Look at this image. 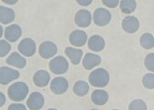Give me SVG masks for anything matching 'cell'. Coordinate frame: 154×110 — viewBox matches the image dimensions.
<instances>
[{"instance_id": "44dd1931", "label": "cell", "mask_w": 154, "mask_h": 110, "mask_svg": "<svg viewBox=\"0 0 154 110\" xmlns=\"http://www.w3.org/2000/svg\"><path fill=\"white\" fill-rule=\"evenodd\" d=\"M89 91V86L85 81H77L73 86V92L78 96H84Z\"/></svg>"}, {"instance_id": "ac0fdd59", "label": "cell", "mask_w": 154, "mask_h": 110, "mask_svg": "<svg viewBox=\"0 0 154 110\" xmlns=\"http://www.w3.org/2000/svg\"><path fill=\"white\" fill-rule=\"evenodd\" d=\"M65 53L73 64L78 65L81 62V58L83 55V51L81 50L75 49L72 47H68L65 49Z\"/></svg>"}, {"instance_id": "f546056e", "label": "cell", "mask_w": 154, "mask_h": 110, "mask_svg": "<svg viewBox=\"0 0 154 110\" xmlns=\"http://www.w3.org/2000/svg\"><path fill=\"white\" fill-rule=\"evenodd\" d=\"M77 3L79 4V5H80V6H84V7H87V6H88V5H90L91 3H92V1L91 0H87V1H80V0H77Z\"/></svg>"}, {"instance_id": "7a4b0ae2", "label": "cell", "mask_w": 154, "mask_h": 110, "mask_svg": "<svg viewBox=\"0 0 154 110\" xmlns=\"http://www.w3.org/2000/svg\"><path fill=\"white\" fill-rule=\"evenodd\" d=\"M28 94V86L23 82H17L9 86L8 90V97L16 102L23 101Z\"/></svg>"}, {"instance_id": "5bb4252c", "label": "cell", "mask_w": 154, "mask_h": 110, "mask_svg": "<svg viewBox=\"0 0 154 110\" xmlns=\"http://www.w3.org/2000/svg\"><path fill=\"white\" fill-rule=\"evenodd\" d=\"M100 63H101V58L100 55L88 52L85 55L82 64L86 70H90L92 68H94L95 66H98L99 64H100Z\"/></svg>"}, {"instance_id": "484cf974", "label": "cell", "mask_w": 154, "mask_h": 110, "mask_svg": "<svg viewBox=\"0 0 154 110\" xmlns=\"http://www.w3.org/2000/svg\"><path fill=\"white\" fill-rule=\"evenodd\" d=\"M10 50H11V45L7 40H1V41H0V56L5 57L7 54H8Z\"/></svg>"}, {"instance_id": "3957f363", "label": "cell", "mask_w": 154, "mask_h": 110, "mask_svg": "<svg viewBox=\"0 0 154 110\" xmlns=\"http://www.w3.org/2000/svg\"><path fill=\"white\" fill-rule=\"evenodd\" d=\"M49 69L54 74H64L69 70V63L63 56H57L49 62Z\"/></svg>"}, {"instance_id": "4316f807", "label": "cell", "mask_w": 154, "mask_h": 110, "mask_svg": "<svg viewBox=\"0 0 154 110\" xmlns=\"http://www.w3.org/2000/svg\"><path fill=\"white\" fill-rule=\"evenodd\" d=\"M144 64L149 71L154 73V53H149L147 55L144 61Z\"/></svg>"}, {"instance_id": "4fadbf2b", "label": "cell", "mask_w": 154, "mask_h": 110, "mask_svg": "<svg viewBox=\"0 0 154 110\" xmlns=\"http://www.w3.org/2000/svg\"><path fill=\"white\" fill-rule=\"evenodd\" d=\"M88 40L87 33L81 30H76L72 31L69 35V41L72 45L76 47H81L86 44Z\"/></svg>"}, {"instance_id": "603a6c76", "label": "cell", "mask_w": 154, "mask_h": 110, "mask_svg": "<svg viewBox=\"0 0 154 110\" xmlns=\"http://www.w3.org/2000/svg\"><path fill=\"white\" fill-rule=\"evenodd\" d=\"M140 45L146 49L149 50L154 47V37L150 33H144L140 37Z\"/></svg>"}, {"instance_id": "ffe728a7", "label": "cell", "mask_w": 154, "mask_h": 110, "mask_svg": "<svg viewBox=\"0 0 154 110\" xmlns=\"http://www.w3.org/2000/svg\"><path fill=\"white\" fill-rule=\"evenodd\" d=\"M0 19L3 24H9L15 19V12L13 9L2 6L0 8Z\"/></svg>"}, {"instance_id": "d6986e66", "label": "cell", "mask_w": 154, "mask_h": 110, "mask_svg": "<svg viewBox=\"0 0 154 110\" xmlns=\"http://www.w3.org/2000/svg\"><path fill=\"white\" fill-rule=\"evenodd\" d=\"M91 100L97 105H103L109 100V95L105 90L98 89L93 91L91 95Z\"/></svg>"}, {"instance_id": "30bf717a", "label": "cell", "mask_w": 154, "mask_h": 110, "mask_svg": "<svg viewBox=\"0 0 154 110\" xmlns=\"http://www.w3.org/2000/svg\"><path fill=\"white\" fill-rule=\"evenodd\" d=\"M140 28V21L134 16H127L122 20V29L128 33H135Z\"/></svg>"}, {"instance_id": "8992f818", "label": "cell", "mask_w": 154, "mask_h": 110, "mask_svg": "<svg viewBox=\"0 0 154 110\" xmlns=\"http://www.w3.org/2000/svg\"><path fill=\"white\" fill-rule=\"evenodd\" d=\"M69 82L64 77H56L50 82V90L55 95H62L67 92Z\"/></svg>"}, {"instance_id": "9c48e42d", "label": "cell", "mask_w": 154, "mask_h": 110, "mask_svg": "<svg viewBox=\"0 0 154 110\" xmlns=\"http://www.w3.org/2000/svg\"><path fill=\"white\" fill-rule=\"evenodd\" d=\"M26 105L30 110H40L44 105V97L38 92H34L29 95Z\"/></svg>"}, {"instance_id": "d4e9b609", "label": "cell", "mask_w": 154, "mask_h": 110, "mask_svg": "<svg viewBox=\"0 0 154 110\" xmlns=\"http://www.w3.org/2000/svg\"><path fill=\"white\" fill-rule=\"evenodd\" d=\"M142 84L147 89H154V73H147L142 78Z\"/></svg>"}, {"instance_id": "52a82bcc", "label": "cell", "mask_w": 154, "mask_h": 110, "mask_svg": "<svg viewBox=\"0 0 154 110\" xmlns=\"http://www.w3.org/2000/svg\"><path fill=\"white\" fill-rule=\"evenodd\" d=\"M19 77V72L16 69L9 67H1L0 69V82L1 85L6 86L8 82L17 79Z\"/></svg>"}, {"instance_id": "e0dca14e", "label": "cell", "mask_w": 154, "mask_h": 110, "mask_svg": "<svg viewBox=\"0 0 154 110\" xmlns=\"http://www.w3.org/2000/svg\"><path fill=\"white\" fill-rule=\"evenodd\" d=\"M6 62L8 65L14 66V67L19 68V69L24 68L26 64V59L22 56V55H20L18 52H12L8 57Z\"/></svg>"}, {"instance_id": "7402d4cb", "label": "cell", "mask_w": 154, "mask_h": 110, "mask_svg": "<svg viewBox=\"0 0 154 110\" xmlns=\"http://www.w3.org/2000/svg\"><path fill=\"white\" fill-rule=\"evenodd\" d=\"M136 2L134 0H122L119 3V8L122 13L124 14H131L136 9Z\"/></svg>"}, {"instance_id": "277c9868", "label": "cell", "mask_w": 154, "mask_h": 110, "mask_svg": "<svg viewBox=\"0 0 154 110\" xmlns=\"http://www.w3.org/2000/svg\"><path fill=\"white\" fill-rule=\"evenodd\" d=\"M93 20L96 25L100 27H104L110 22L111 14L106 8H97L93 14Z\"/></svg>"}, {"instance_id": "8fae6325", "label": "cell", "mask_w": 154, "mask_h": 110, "mask_svg": "<svg viewBox=\"0 0 154 110\" xmlns=\"http://www.w3.org/2000/svg\"><path fill=\"white\" fill-rule=\"evenodd\" d=\"M21 35H22V30L17 24H12L8 26V28H6L5 33H4L6 40L10 42L17 41L21 37Z\"/></svg>"}, {"instance_id": "ba28073f", "label": "cell", "mask_w": 154, "mask_h": 110, "mask_svg": "<svg viewBox=\"0 0 154 110\" xmlns=\"http://www.w3.org/2000/svg\"><path fill=\"white\" fill-rule=\"evenodd\" d=\"M38 52L42 58L50 59L57 52V47L52 41H44L40 44Z\"/></svg>"}, {"instance_id": "cb8c5ba5", "label": "cell", "mask_w": 154, "mask_h": 110, "mask_svg": "<svg viewBox=\"0 0 154 110\" xmlns=\"http://www.w3.org/2000/svg\"><path fill=\"white\" fill-rule=\"evenodd\" d=\"M129 110H147V105L141 99H135L130 104Z\"/></svg>"}, {"instance_id": "4dcf8cb0", "label": "cell", "mask_w": 154, "mask_h": 110, "mask_svg": "<svg viewBox=\"0 0 154 110\" xmlns=\"http://www.w3.org/2000/svg\"><path fill=\"white\" fill-rule=\"evenodd\" d=\"M5 103H6V97L4 95V94L1 93L0 94V105L3 106L5 105Z\"/></svg>"}, {"instance_id": "83f0119b", "label": "cell", "mask_w": 154, "mask_h": 110, "mask_svg": "<svg viewBox=\"0 0 154 110\" xmlns=\"http://www.w3.org/2000/svg\"><path fill=\"white\" fill-rule=\"evenodd\" d=\"M102 4L108 8H115L119 5V1L118 0H102Z\"/></svg>"}, {"instance_id": "7c38bea8", "label": "cell", "mask_w": 154, "mask_h": 110, "mask_svg": "<svg viewBox=\"0 0 154 110\" xmlns=\"http://www.w3.org/2000/svg\"><path fill=\"white\" fill-rule=\"evenodd\" d=\"M91 14L87 9H80L76 13L75 22L80 28H87L91 23Z\"/></svg>"}, {"instance_id": "e575fe53", "label": "cell", "mask_w": 154, "mask_h": 110, "mask_svg": "<svg viewBox=\"0 0 154 110\" xmlns=\"http://www.w3.org/2000/svg\"><path fill=\"white\" fill-rule=\"evenodd\" d=\"M90 110H98V109H90Z\"/></svg>"}, {"instance_id": "1f68e13d", "label": "cell", "mask_w": 154, "mask_h": 110, "mask_svg": "<svg viewBox=\"0 0 154 110\" xmlns=\"http://www.w3.org/2000/svg\"><path fill=\"white\" fill-rule=\"evenodd\" d=\"M3 2H4V3H6V4H10V5H13V4H16L17 1V0H14L13 2H11V1H7V0H3Z\"/></svg>"}, {"instance_id": "5b68a950", "label": "cell", "mask_w": 154, "mask_h": 110, "mask_svg": "<svg viewBox=\"0 0 154 110\" xmlns=\"http://www.w3.org/2000/svg\"><path fill=\"white\" fill-rule=\"evenodd\" d=\"M18 50L20 53L25 55V56L30 57V56H33L36 53L37 46H36L35 41L32 39L26 38L22 40L20 43L18 44Z\"/></svg>"}, {"instance_id": "d590c367", "label": "cell", "mask_w": 154, "mask_h": 110, "mask_svg": "<svg viewBox=\"0 0 154 110\" xmlns=\"http://www.w3.org/2000/svg\"><path fill=\"white\" fill-rule=\"evenodd\" d=\"M113 110H118V109H113Z\"/></svg>"}, {"instance_id": "6da1fadb", "label": "cell", "mask_w": 154, "mask_h": 110, "mask_svg": "<svg viewBox=\"0 0 154 110\" xmlns=\"http://www.w3.org/2000/svg\"><path fill=\"white\" fill-rule=\"evenodd\" d=\"M88 81L95 87H105L109 82V73L103 68H98L89 74Z\"/></svg>"}, {"instance_id": "2e32d148", "label": "cell", "mask_w": 154, "mask_h": 110, "mask_svg": "<svg viewBox=\"0 0 154 110\" xmlns=\"http://www.w3.org/2000/svg\"><path fill=\"white\" fill-rule=\"evenodd\" d=\"M88 46L92 51H101L105 48V40L100 35H93L88 39Z\"/></svg>"}, {"instance_id": "9a60e30c", "label": "cell", "mask_w": 154, "mask_h": 110, "mask_svg": "<svg viewBox=\"0 0 154 110\" xmlns=\"http://www.w3.org/2000/svg\"><path fill=\"white\" fill-rule=\"evenodd\" d=\"M34 84L38 87H45L48 85L50 81V75L45 70H39L35 73L33 76Z\"/></svg>"}, {"instance_id": "f1b7e54d", "label": "cell", "mask_w": 154, "mask_h": 110, "mask_svg": "<svg viewBox=\"0 0 154 110\" xmlns=\"http://www.w3.org/2000/svg\"><path fill=\"white\" fill-rule=\"evenodd\" d=\"M8 110H26V106L23 104L14 103V104H11L8 106Z\"/></svg>"}, {"instance_id": "836d02e7", "label": "cell", "mask_w": 154, "mask_h": 110, "mask_svg": "<svg viewBox=\"0 0 154 110\" xmlns=\"http://www.w3.org/2000/svg\"><path fill=\"white\" fill-rule=\"evenodd\" d=\"M48 110H57V109H55V108H49V109H48Z\"/></svg>"}, {"instance_id": "d6a6232c", "label": "cell", "mask_w": 154, "mask_h": 110, "mask_svg": "<svg viewBox=\"0 0 154 110\" xmlns=\"http://www.w3.org/2000/svg\"><path fill=\"white\" fill-rule=\"evenodd\" d=\"M2 34H3V28L0 26V36L2 37Z\"/></svg>"}]
</instances>
